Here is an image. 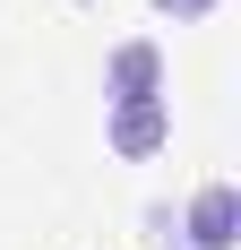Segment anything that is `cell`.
Instances as JSON below:
<instances>
[{"instance_id":"cell-1","label":"cell","mask_w":241,"mask_h":250,"mask_svg":"<svg viewBox=\"0 0 241 250\" xmlns=\"http://www.w3.org/2000/svg\"><path fill=\"white\" fill-rule=\"evenodd\" d=\"M103 147L120 164H146V155L172 147V95H138V104H103Z\"/></svg>"},{"instance_id":"cell-2","label":"cell","mask_w":241,"mask_h":250,"mask_svg":"<svg viewBox=\"0 0 241 250\" xmlns=\"http://www.w3.org/2000/svg\"><path fill=\"white\" fill-rule=\"evenodd\" d=\"M172 242L181 250H233L241 242V190L233 181H198L190 207L172 216Z\"/></svg>"},{"instance_id":"cell-4","label":"cell","mask_w":241,"mask_h":250,"mask_svg":"<svg viewBox=\"0 0 241 250\" xmlns=\"http://www.w3.org/2000/svg\"><path fill=\"white\" fill-rule=\"evenodd\" d=\"M155 9H164V18H181V26H190V18H216L224 0H155Z\"/></svg>"},{"instance_id":"cell-3","label":"cell","mask_w":241,"mask_h":250,"mask_svg":"<svg viewBox=\"0 0 241 250\" xmlns=\"http://www.w3.org/2000/svg\"><path fill=\"white\" fill-rule=\"evenodd\" d=\"M138 95H172V61L155 35H129L103 52V104H138Z\"/></svg>"}]
</instances>
